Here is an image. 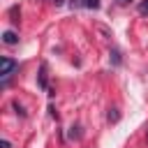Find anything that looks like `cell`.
<instances>
[{
  "mask_svg": "<svg viewBox=\"0 0 148 148\" xmlns=\"http://www.w3.org/2000/svg\"><path fill=\"white\" fill-rule=\"evenodd\" d=\"M12 109H14V111H16V113H18L21 118H28V111H25V109H23V104H18L16 99L12 102Z\"/></svg>",
  "mask_w": 148,
  "mask_h": 148,
  "instance_id": "52a82bcc",
  "label": "cell"
},
{
  "mask_svg": "<svg viewBox=\"0 0 148 148\" xmlns=\"http://www.w3.org/2000/svg\"><path fill=\"white\" fill-rule=\"evenodd\" d=\"M37 86H39L42 90H46V92L51 90V88H49V81H46V65H44V62H42V67H39V74H37Z\"/></svg>",
  "mask_w": 148,
  "mask_h": 148,
  "instance_id": "3957f363",
  "label": "cell"
},
{
  "mask_svg": "<svg viewBox=\"0 0 148 148\" xmlns=\"http://www.w3.org/2000/svg\"><path fill=\"white\" fill-rule=\"evenodd\" d=\"M9 21H12L14 25H18V21H21V12H18V7H16V5L9 9Z\"/></svg>",
  "mask_w": 148,
  "mask_h": 148,
  "instance_id": "8992f818",
  "label": "cell"
},
{
  "mask_svg": "<svg viewBox=\"0 0 148 148\" xmlns=\"http://www.w3.org/2000/svg\"><path fill=\"white\" fill-rule=\"evenodd\" d=\"M18 67V62L16 60H12V58H0V76H2V88L7 86V81H9V76H12V72Z\"/></svg>",
  "mask_w": 148,
  "mask_h": 148,
  "instance_id": "6da1fadb",
  "label": "cell"
},
{
  "mask_svg": "<svg viewBox=\"0 0 148 148\" xmlns=\"http://www.w3.org/2000/svg\"><path fill=\"white\" fill-rule=\"evenodd\" d=\"M49 113H51V118H58V113H56V109H53V104L49 106Z\"/></svg>",
  "mask_w": 148,
  "mask_h": 148,
  "instance_id": "8fae6325",
  "label": "cell"
},
{
  "mask_svg": "<svg viewBox=\"0 0 148 148\" xmlns=\"http://www.w3.org/2000/svg\"><path fill=\"white\" fill-rule=\"evenodd\" d=\"M0 146H2V148H12V143H9V141H2Z\"/></svg>",
  "mask_w": 148,
  "mask_h": 148,
  "instance_id": "4fadbf2b",
  "label": "cell"
},
{
  "mask_svg": "<svg viewBox=\"0 0 148 148\" xmlns=\"http://www.w3.org/2000/svg\"><path fill=\"white\" fill-rule=\"evenodd\" d=\"M111 60H113V65H120V53L118 51H111Z\"/></svg>",
  "mask_w": 148,
  "mask_h": 148,
  "instance_id": "30bf717a",
  "label": "cell"
},
{
  "mask_svg": "<svg viewBox=\"0 0 148 148\" xmlns=\"http://www.w3.org/2000/svg\"><path fill=\"white\" fill-rule=\"evenodd\" d=\"M81 134H83V132H81V125H72L69 132H67V139H69V141H79Z\"/></svg>",
  "mask_w": 148,
  "mask_h": 148,
  "instance_id": "5b68a950",
  "label": "cell"
},
{
  "mask_svg": "<svg viewBox=\"0 0 148 148\" xmlns=\"http://www.w3.org/2000/svg\"><path fill=\"white\" fill-rule=\"evenodd\" d=\"M99 0H69V7L72 9H79V7H83V9H99Z\"/></svg>",
  "mask_w": 148,
  "mask_h": 148,
  "instance_id": "7a4b0ae2",
  "label": "cell"
},
{
  "mask_svg": "<svg viewBox=\"0 0 148 148\" xmlns=\"http://www.w3.org/2000/svg\"><path fill=\"white\" fill-rule=\"evenodd\" d=\"M51 5H56V7H60V5H65V0H49Z\"/></svg>",
  "mask_w": 148,
  "mask_h": 148,
  "instance_id": "7c38bea8",
  "label": "cell"
},
{
  "mask_svg": "<svg viewBox=\"0 0 148 148\" xmlns=\"http://www.w3.org/2000/svg\"><path fill=\"white\" fill-rule=\"evenodd\" d=\"M106 120H109V123H118V120H120V113H118V109H109V113H106Z\"/></svg>",
  "mask_w": 148,
  "mask_h": 148,
  "instance_id": "ba28073f",
  "label": "cell"
},
{
  "mask_svg": "<svg viewBox=\"0 0 148 148\" xmlns=\"http://www.w3.org/2000/svg\"><path fill=\"white\" fill-rule=\"evenodd\" d=\"M2 42H5L7 46H14V44H18V37H16V32L5 30V32H2Z\"/></svg>",
  "mask_w": 148,
  "mask_h": 148,
  "instance_id": "277c9868",
  "label": "cell"
},
{
  "mask_svg": "<svg viewBox=\"0 0 148 148\" xmlns=\"http://www.w3.org/2000/svg\"><path fill=\"white\" fill-rule=\"evenodd\" d=\"M116 2H120V5H127V2H130V0H116Z\"/></svg>",
  "mask_w": 148,
  "mask_h": 148,
  "instance_id": "5bb4252c",
  "label": "cell"
},
{
  "mask_svg": "<svg viewBox=\"0 0 148 148\" xmlns=\"http://www.w3.org/2000/svg\"><path fill=\"white\" fill-rule=\"evenodd\" d=\"M139 14L141 16H148V0H141L139 2Z\"/></svg>",
  "mask_w": 148,
  "mask_h": 148,
  "instance_id": "9c48e42d",
  "label": "cell"
},
{
  "mask_svg": "<svg viewBox=\"0 0 148 148\" xmlns=\"http://www.w3.org/2000/svg\"><path fill=\"white\" fill-rule=\"evenodd\" d=\"M146 139H148V132H146Z\"/></svg>",
  "mask_w": 148,
  "mask_h": 148,
  "instance_id": "9a60e30c",
  "label": "cell"
}]
</instances>
